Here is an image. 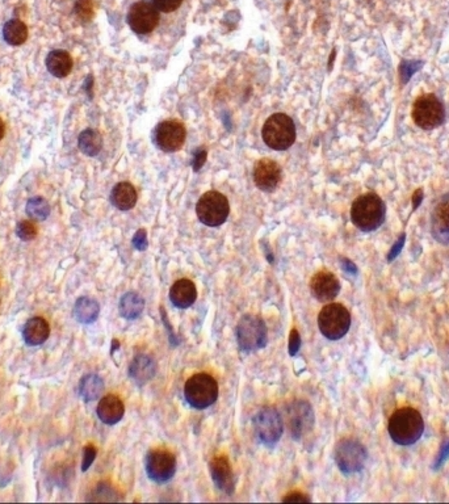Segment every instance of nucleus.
<instances>
[{
  "mask_svg": "<svg viewBox=\"0 0 449 504\" xmlns=\"http://www.w3.org/2000/svg\"><path fill=\"white\" fill-rule=\"evenodd\" d=\"M388 431L396 444L402 446L415 444L424 432V420L414 407H401L390 416Z\"/></svg>",
  "mask_w": 449,
  "mask_h": 504,
  "instance_id": "obj_1",
  "label": "nucleus"
},
{
  "mask_svg": "<svg viewBox=\"0 0 449 504\" xmlns=\"http://www.w3.org/2000/svg\"><path fill=\"white\" fill-rule=\"evenodd\" d=\"M386 217V207L376 193H367L356 198L351 208V219L356 228L370 233L381 228Z\"/></svg>",
  "mask_w": 449,
  "mask_h": 504,
  "instance_id": "obj_2",
  "label": "nucleus"
},
{
  "mask_svg": "<svg viewBox=\"0 0 449 504\" xmlns=\"http://www.w3.org/2000/svg\"><path fill=\"white\" fill-rule=\"evenodd\" d=\"M264 143L272 148L282 151L289 148L296 141V127L293 119L285 113H275L264 122L261 130Z\"/></svg>",
  "mask_w": 449,
  "mask_h": 504,
  "instance_id": "obj_3",
  "label": "nucleus"
},
{
  "mask_svg": "<svg viewBox=\"0 0 449 504\" xmlns=\"http://www.w3.org/2000/svg\"><path fill=\"white\" fill-rule=\"evenodd\" d=\"M188 405L196 410H205L219 398V384L208 373H197L188 378L184 386Z\"/></svg>",
  "mask_w": 449,
  "mask_h": 504,
  "instance_id": "obj_4",
  "label": "nucleus"
},
{
  "mask_svg": "<svg viewBox=\"0 0 449 504\" xmlns=\"http://www.w3.org/2000/svg\"><path fill=\"white\" fill-rule=\"evenodd\" d=\"M235 336L243 352H255L267 344V326L260 316L247 314L240 318Z\"/></svg>",
  "mask_w": 449,
  "mask_h": 504,
  "instance_id": "obj_5",
  "label": "nucleus"
},
{
  "mask_svg": "<svg viewBox=\"0 0 449 504\" xmlns=\"http://www.w3.org/2000/svg\"><path fill=\"white\" fill-rule=\"evenodd\" d=\"M196 213L204 225L209 228H217L225 224V221L229 217V201L226 196L220 192L209 190L200 198Z\"/></svg>",
  "mask_w": 449,
  "mask_h": 504,
  "instance_id": "obj_6",
  "label": "nucleus"
},
{
  "mask_svg": "<svg viewBox=\"0 0 449 504\" xmlns=\"http://www.w3.org/2000/svg\"><path fill=\"white\" fill-rule=\"evenodd\" d=\"M318 327L322 335L330 340H339L349 331L351 314L341 304H329L320 310Z\"/></svg>",
  "mask_w": 449,
  "mask_h": 504,
  "instance_id": "obj_7",
  "label": "nucleus"
},
{
  "mask_svg": "<svg viewBox=\"0 0 449 504\" xmlns=\"http://www.w3.org/2000/svg\"><path fill=\"white\" fill-rule=\"evenodd\" d=\"M335 463L343 474L359 473L367 463L368 453L365 446L355 439H343L335 446Z\"/></svg>",
  "mask_w": 449,
  "mask_h": 504,
  "instance_id": "obj_8",
  "label": "nucleus"
},
{
  "mask_svg": "<svg viewBox=\"0 0 449 504\" xmlns=\"http://www.w3.org/2000/svg\"><path fill=\"white\" fill-rule=\"evenodd\" d=\"M412 119L424 130L438 128L445 119V109L435 95L427 93L415 100L412 107Z\"/></svg>",
  "mask_w": 449,
  "mask_h": 504,
  "instance_id": "obj_9",
  "label": "nucleus"
},
{
  "mask_svg": "<svg viewBox=\"0 0 449 504\" xmlns=\"http://www.w3.org/2000/svg\"><path fill=\"white\" fill-rule=\"evenodd\" d=\"M254 428L260 443L272 446L279 441L284 432L282 418L273 407L261 408L254 418Z\"/></svg>",
  "mask_w": 449,
  "mask_h": 504,
  "instance_id": "obj_10",
  "label": "nucleus"
},
{
  "mask_svg": "<svg viewBox=\"0 0 449 504\" xmlns=\"http://www.w3.org/2000/svg\"><path fill=\"white\" fill-rule=\"evenodd\" d=\"M176 472V457L167 449H152L146 457V473L151 481L164 484Z\"/></svg>",
  "mask_w": 449,
  "mask_h": 504,
  "instance_id": "obj_11",
  "label": "nucleus"
},
{
  "mask_svg": "<svg viewBox=\"0 0 449 504\" xmlns=\"http://www.w3.org/2000/svg\"><path fill=\"white\" fill-rule=\"evenodd\" d=\"M126 20L133 32L149 34L160 24V10L152 3L141 0L130 7Z\"/></svg>",
  "mask_w": 449,
  "mask_h": 504,
  "instance_id": "obj_12",
  "label": "nucleus"
},
{
  "mask_svg": "<svg viewBox=\"0 0 449 504\" xmlns=\"http://www.w3.org/2000/svg\"><path fill=\"white\" fill-rule=\"evenodd\" d=\"M187 137V130L178 119H167L158 125L155 130V141L158 148L166 153H175L183 148Z\"/></svg>",
  "mask_w": 449,
  "mask_h": 504,
  "instance_id": "obj_13",
  "label": "nucleus"
},
{
  "mask_svg": "<svg viewBox=\"0 0 449 504\" xmlns=\"http://www.w3.org/2000/svg\"><path fill=\"white\" fill-rule=\"evenodd\" d=\"M288 423L294 440L302 439L314 427V411L306 401H296L288 407Z\"/></svg>",
  "mask_w": 449,
  "mask_h": 504,
  "instance_id": "obj_14",
  "label": "nucleus"
},
{
  "mask_svg": "<svg viewBox=\"0 0 449 504\" xmlns=\"http://www.w3.org/2000/svg\"><path fill=\"white\" fill-rule=\"evenodd\" d=\"M282 178L281 167L278 162L270 158H261L254 166V183L263 192H273L279 187Z\"/></svg>",
  "mask_w": 449,
  "mask_h": 504,
  "instance_id": "obj_15",
  "label": "nucleus"
},
{
  "mask_svg": "<svg viewBox=\"0 0 449 504\" xmlns=\"http://www.w3.org/2000/svg\"><path fill=\"white\" fill-rule=\"evenodd\" d=\"M310 292L320 302H330L339 295V280L330 271H320L310 280Z\"/></svg>",
  "mask_w": 449,
  "mask_h": 504,
  "instance_id": "obj_16",
  "label": "nucleus"
},
{
  "mask_svg": "<svg viewBox=\"0 0 449 504\" xmlns=\"http://www.w3.org/2000/svg\"><path fill=\"white\" fill-rule=\"evenodd\" d=\"M210 475L222 493L231 495L235 490V479L228 455H214L209 463Z\"/></svg>",
  "mask_w": 449,
  "mask_h": 504,
  "instance_id": "obj_17",
  "label": "nucleus"
},
{
  "mask_svg": "<svg viewBox=\"0 0 449 504\" xmlns=\"http://www.w3.org/2000/svg\"><path fill=\"white\" fill-rule=\"evenodd\" d=\"M431 233L439 243L449 246V193L440 198L432 212Z\"/></svg>",
  "mask_w": 449,
  "mask_h": 504,
  "instance_id": "obj_18",
  "label": "nucleus"
},
{
  "mask_svg": "<svg viewBox=\"0 0 449 504\" xmlns=\"http://www.w3.org/2000/svg\"><path fill=\"white\" fill-rule=\"evenodd\" d=\"M96 413L104 425H117L125 414V406L120 396L108 394L100 399Z\"/></svg>",
  "mask_w": 449,
  "mask_h": 504,
  "instance_id": "obj_19",
  "label": "nucleus"
},
{
  "mask_svg": "<svg viewBox=\"0 0 449 504\" xmlns=\"http://www.w3.org/2000/svg\"><path fill=\"white\" fill-rule=\"evenodd\" d=\"M197 298V289L188 278H180L172 284L170 289V299L172 305L178 309H188L195 304Z\"/></svg>",
  "mask_w": 449,
  "mask_h": 504,
  "instance_id": "obj_20",
  "label": "nucleus"
},
{
  "mask_svg": "<svg viewBox=\"0 0 449 504\" xmlns=\"http://www.w3.org/2000/svg\"><path fill=\"white\" fill-rule=\"evenodd\" d=\"M157 373V364L152 357L140 354L133 358L129 366V377L137 385H145Z\"/></svg>",
  "mask_w": 449,
  "mask_h": 504,
  "instance_id": "obj_21",
  "label": "nucleus"
},
{
  "mask_svg": "<svg viewBox=\"0 0 449 504\" xmlns=\"http://www.w3.org/2000/svg\"><path fill=\"white\" fill-rule=\"evenodd\" d=\"M49 323L41 316L30 318L22 328V337L28 346H41L49 339Z\"/></svg>",
  "mask_w": 449,
  "mask_h": 504,
  "instance_id": "obj_22",
  "label": "nucleus"
},
{
  "mask_svg": "<svg viewBox=\"0 0 449 504\" xmlns=\"http://www.w3.org/2000/svg\"><path fill=\"white\" fill-rule=\"evenodd\" d=\"M138 200L137 190L133 184L128 181H122L115 186L110 193V201L112 204L122 212H128L130 209L134 208Z\"/></svg>",
  "mask_w": 449,
  "mask_h": 504,
  "instance_id": "obj_23",
  "label": "nucleus"
},
{
  "mask_svg": "<svg viewBox=\"0 0 449 504\" xmlns=\"http://www.w3.org/2000/svg\"><path fill=\"white\" fill-rule=\"evenodd\" d=\"M46 69L56 78H66L72 70V58L66 50H53L46 57Z\"/></svg>",
  "mask_w": 449,
  "mask_h": 504,
  "instance_id": "obj_24",
  "label": "nucleus"
},
{
  "mask_svg": "<svg viewBox=\"0 0 449 504\" xmlns=\"http://www.w3.org/2000/svg\"><path fill=\"white\" fill-rule=\"evenodd\" d=\"M100 306L96 299L90 297H80L75 302L72 314L83 325H91L99 318Z\"/></svg>",
  "mask_w": 449,
  "mask_h": 504,
  "instance_id": "obj_25",
  "label": "nucleus"
},
{
  "mask_svg": "<svg viewBox=\"0 0 449 504\" xmlns=\"http://www.w3.org/2000/svg\"><path fill=\"white\" fill-rule=\"evenodd\" d=\"M143 309H145V299L138 293L128 292L121 297L119 310L122 318L129 321L137 319L142 314Z\"/></svg>",
  "mask_w": 449,
  "mask_h": 504,
  "instance_id": "obj_26",
  "label": "nucleus"
},
{
  "mask_svg": "<svg viewBox=\"0 0 449 504\" xmlns=\"http://www.w3.org/2000/svg\"><path fill=\"white\" fill-rule=\"evenodd\" d=\"M3 37L12 46H20L28 40V28L19 19H12L4 24Z\"/></svg>",
  "mask_w": 449,
  "mask_h": 504,
  "instance_id": "obj_27",
  "label": "nucleus"
},
{
  "mask_svg": "<svg viewBox=\"0 0 449 504\" xmlns=\"http://www.w3.org/2000/svg\"><path fill=\"white\" fill-rule=\"evenodd\" d=\"M104 390V382L98 375H87L80 380L79 394L86 402L98 399Z\"/></svg>",
  "mask_w": 449,
  "mask_h": 504,
  "instance_id": "obj_28",
  "label": "nucleus"
},
{
  "mask_svg": "<svg viewBox=\"0 0 449 504\" xmlns=\"http://www.w3.org/2000/svg\"><path fill=\"white\" fill-rule=\"evenodd\" d=\"M78 145H79L80 151L89 157H95L99 154L101 150V137L96 130L87 129L83 133H80L79 139H78Z\"/></svg>",
  "mask_w": 449,
  "mask_h": 504,
  "instance_id": "obj_29",
  "label": "nucleus"
},
{
  "mask_svg": "<svg viewBox=\"0 0 449 504\" xmlns=\"http://www.w3.org/2000/svg\"><path fill=\"white\" fill-rule=\"evenodd\" d=\"M25 212L32 221H45L46 218L49 217V204L45 198H30V201L27 202Z\"/></svg>",
  "mask_w": 449,
  "mask_h": 504,
  "instance_id": "obj_30",
  "label": "nucleus"
},
{
  "mask_svg": "<svg viewBox=\"0 0 449 504\" xmlns=\"http://www.w3.org/2000/svg\"><path fill=\"white\" fill-rule=\"evenodd\" d=\"M74 12L80 21L89 22L95 16V0H77Z\"/></svg>",
  "mask_w": 449,
  "mask_h": 504,
  "instance_id": "obj_31",
  "label": "nucleus"
},
{
  "mask_svg": "<svg viewBox=\"0 0 449 504\" xmlns=\"http://www.w3.org/2000/svg\"><path fill=\"white\" fill-rule=\"evenodd\" d=\"M16 234L22 240H33L37 237V228L32 221H21L18 224Z\"/></svg>",
  "mask_w": 449,
  "mask_h": 504,
  "instance_id": "obj_32",
  "label": "nucleus"
},
{
  "mask_svg": "<svg viewBox=\"0 0 449 504\" xmlns=\"http://www.w3.org/2000/svg\"><path fill=\"white\" fill-rule=\"evenodd\" d=\"M422 66V62L418 60H402V63L399 65V77L402 83L405 84L410 78L412 77V74L419 69Z\"/></svg>",
  "mask_w": 449,
  "mask_h": 504,
  "instance_id": "obj_33",
  "label": "nucleus"
},
{
  "mask_svg": "<svg viewBox=\"0 0 449 504\" xmlns=\"http://www.w3.org/2000/svg\"><path fill=\"white\" fill-rule=\"evenodd\" d=\"M93 495H98V498H95L93 500H119V498H116V491L110 487V484H100Z\"/></svg>",
  "mask_w": 449,
  "mask_h": 504,
  "instance_id": "obj_34",
  "label": "nucleus"
},
{
  "mask_svg": "<svg viewBox=\"0 0 449 504\" xmlns=\"http://www.w3.org/2000/svg\"><path fill=\"white\" fill-rule=\"evenodd\" d=\"M96 455H98L96 446H93L92 444L84 446V449H83V463H82V470L83 472H87L90 469L91 465L96 458Z\"/></svg>",
  "mask_w": 449,
  "mask_h": 504,
  "instance_id": "obj_35",
  "label": "nucleus"
},
{
  "mask_svg": "<svg viewBox=\"0 0 449 504\" xmlns=\"http://www.w3.org/2000/svg\"><path fill=\"white\" fill-rule=\"evenodd\" d=\"M181 3H183V0H152V4L164 13H171V12L178 10L181 6Z\"/></svg>",
  "mask_w": 449,
  "mask_h": 504,
  "instance_id": "obj_36",
  "label": "nucleus"
},
{
  "mask_svg": "<svg viewBox=\"0 0 449 504\" xmlns=\"http://www.w3.org/2000/svg\"><path fill=\"white\" fill-rule=\"evenodd\" d=\"M299 348H301V336H299V331L296 328H293L290 331L289 343H288L290 356H296L299 354Z\"/></svg>",
  "mask_w": 449,
  "mask_h": 504,
  "instance_id": "obj_37",
  "label": "nucleus"
},
{
  "mask_svg": "<svg viewBox=\"0 0 449 504\" xmlns=\"http://www.w3.org/2000/svg\"><path fill=\"white\" fill-rule=\"evenodd\" d=\"M133 246L138 251H145L148 248V238H146V231L143 228L138 230L133 238Z\"/></svg>",
  "mask_w": 449,
  "mask_h": 504,
  "instance_id": "obj_38",
  "label": "nucleus"
},
{
  "mask_svg": "<svg viewBox=\"0 0 449 504\" xmlns=\"http://www.w3.org/2000/svg\"><path fill=\"white\" fill-rule=\"evenodd\" d=\"M405 239H406V235H405V234H402L398 240L396 242V245H394V246L391 247V250H390V252L388 254V261H393L396 257H398L401 250H402L403 245H405Z\"/></svg>",
  "mask_w": 449,
  "mask_h": 504,
  "instance_id": "obj_39",
  "label": "nucleus"
},
{
  "mask_svg": "<svg viewBox=\"0 0 449 504\" xmlns=\"http://www.w3.org/2000/svg\"><path fill=\"white\" fill-rule=\"evenodd\" d=\"M449 457V440H445L443 445H441V449H440V455L435 463V469H439L441 465L444 464Z\"/></svg>",
  "mask_w": 449,
  "mask_h": 504,
  "instance_id": "obj_40",
  "label": "nucleus"
},
{
  "mask_svg": "<svg viewBox=\"0 0 449 504\" xmlns=\"http://www.w3.org/2000/svg\"><path fill=\"white\" fill-rule=\"evenodd\" d=\"M282 502H304V503H308V502H310V498L305 494H302V493H299V491H293V493H289V494L287 495L282 499Z\"/></svg>",
  "mask_w": 449,
  "mask_h": 504,
  "instance_id": "obj_41",
  "label": "nucleus"
},
{
  "mask_svg": "<svg viewBox=\"0 0 449 504\" xmlns=\"http://www.w3.org/2000/svg\"><path fill=\"white\" fill-rule=\"evenodd\" d=\"M205 160H207V151H205V150H200V151H197L196 155H195V158H193V163H192L195 171H199L200 168L204 166Z\"/></svg>",
  "mask_w": 449,
  "mask_h": 504,
  "instance_id": "obj_42",
  "label": "nucleus"
},
{
  "mask_svg": "<svg viewBox=\"0 0 449 504\" xmlns=\"http://www.w3.org/2000/svg\"><path fill=\"white\" fill-rule=\"evenodd\" d=\"M340 261H341V268H343L347 273H351V275H356V273H358V267H356L351 260H349V259H341Z\"/></svg>",
  "mask_w": 449,
  "mask_h": 504,
  "instance_id": "obj_43",
  "label": "nucleus"
},
{
  "mask_svg": "<svg viewBox=\"0 0 449 504\" xmlns=\"http://www.w3.org/2000/svg\"><path fill=\"white\" fill-rule=\"evenodd\" d=\"M422 198H423V192H422V189H418V190L415 192L414 198H412V201H414V209H417L419 207L420 202H422Z\"/></svg>",
  "mask_w": 449,
  "mask_h": 504,
  "instance_id": "obj_44",
  "label": "nucleus"
},
{
  "mask_svg": "<svg viewBox=\"0 0 449 504\" xmlns=\"http://www.w3.org/2000/svg\"><path fill=\"white\" fill-rule=\"evenodd\" d=\"M4 133H6V125H4L3 119H0V139L4 137Z\"/></svg>",
  "mask_w": 449,
  "mask_h": 504,
  "instance_id": "obj_45",
  "label": "nucleus"
}]
</instances>
